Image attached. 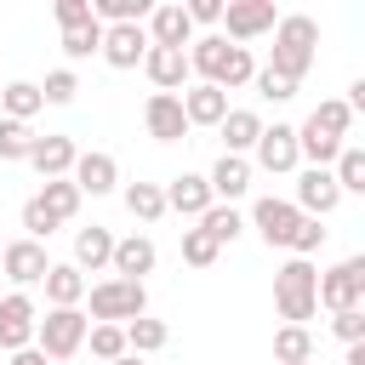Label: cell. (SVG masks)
<instances>
[{"label": "cell", "mask_w": 365, "mask_h": 365, "mask_svg": "<svg viewBox=\"0 0 365 365\" xmlns=\"http://www.w3.org/2000/svg\"><path fill=\"white\" fill-rule=\"evenodd\" d=\"M314 46H319V23L302 17V11H291V17L274 23V57H268V68L285 74L291 86H302V74L314 68Z\"/></svg>", "instance_id": "obj_1"}, {"label": "cell", "mask_w": 365, "mask_h": 365, "mask_svg": "<svg viewBox=\"0 0 365 365\" xmlns=\"http://www.w3.org/2000/svg\"><path fill=\"white\" fill-rule=\"evenodd\" d=\"M314 285H319V268L308 262V257H291V262H279L274 268V308H279V319L285 325H302V319H314Z\"/></svg>", "instance_id": "obj_2"}, {"label": "cell", "mask_w": 365, "mask_h": 365, "mask_svg": "<svg viewBox=\"0 0 365 365\" xmlns=\"http://www.w3.org/2000/svg\"><path fill=\"white\" fill-rule=\"evenodd\" d=\"M86 302H91L86 319H97V325H131L137 314H148V285L143 279H97V285H86Z\"/></svg>", "instance_id": "obj_3"}, {"label": "cell", "mask_w": 365, "mask_h": 365, "mask_svg": "<svg viewBox=\"0 0 365 365\" xmlns=\"http://www.w3.org/2000/svg\"><path fill=\"white\" fill-rule=\"evenodd\" d=\"M86 331H91V319L80 308H46V319H34V348L46 359H74L86 348Z\"/></svg>", "instance_id": "obj_4"}, {"label": "cell", "mask_w": 365, "mask_h": 365, "mask_svg": "<svg viewBox=\"0 0 365 365\" xmlns=\"http://www.w3.org/2000/svg\"><path fill=\"white\" fill-rule=\"evenodd\" d=\"M314 302H325L331 314L365 308V257H342L336 268H325L319 285H314Z\"/></svg>", "instance_id": "obj_5"}, {"label": "cell", "mask_w": 365, "mask_h": 365, "mask_svg": "<svg viewBox=\"0 0 365 365\" xmlns=\"http://www.w3.org/2000/svg\"><path fill=\"white\" fill-rule=\"evenodd\" d=\"M274 23H279V11H274V0H228L222 6V40L228 46H245V40H257V34H274Z\"/></svg>", "instance_id": "obj_6"}, {"label": "cell", "mask_w": 365, "mask_h": 365, "mask_svg": "<svg viewBox=\"0 0 365 365\" xmlns=\"http://www.w3.org/2000/svg\"><path fill=\"white\" fill-rule=\"evenodd\" d=\"M46 268H51V257H46V245H40V240H6V251H0V274H6L17 291L40 285V279H46Z\"/></svg>", "instance_id": "obj_7"}, {"label": "cell", "mask_w": 365, "mask_h": 365, "mask_svg": "<svg viewBox=\"0 0 365 365\" xmlns=\"http://www.w3.org/2000/svg\"><path fill=\"white\" fill-rule=\"evenodd\" d=\"M34 319H40V308H34V297H29V291L0 297V348H6V354L34 348Z\"/></svg>", "instance_id": "obj_8"}, {"label": "cell", "mask_w": 365, "mask_h": 365, "mask_svg": "<svg viewBox=\"0 0 365 365\" xmlns=\"http://www.w3.org/2000/svg\"><path fill=\"white\" fill-rule=\"evenodd\" d=\"M297 222H302V211H297L291 200H279V194H262V200L251 205V228L262 234V245H291Z\"/></svg>", "instance_id": "obj_9"}, {"label": "cell", "mask_w": 365, "mask_h": 365, "mask_svg": "<svg viewBox=\"0 0 365 365\" xmlns=\"http://www.w3.org/2000/svg\"><path fill=\"white\" fill-rule=\"evenodd\" d=\"M291 205H297L302 217H319V222H325V217L342 205V188H336V177H331V171L308 165V171L297 177V200H291Z\"/></svg>", "instance_id": "obj_10"}, {"label": "cell", "mask_w": 365, "mask_h": 365, "mask_svg": "<svg viewBox=\"0 0 365 365\" xmlns=\"http://www.w3.org/2000/svg\"><path fill=\"white\" fill-rule=\"evenodd\" d=\"M143 34H148V46H165V51L194 46V23H188V11H182L177 0L154 6V11H148V23H143Z\"/></svg>", "instance_id": "obj_11"}, {"label": "cell", "mask_w": 365, "mask_h": 365, "mask_svg": "<svg viewBox=\"0 0 365 365\" xmlns=\"http://www.w3.org/2000/svg\"><path fill=\"white\" fill-rule=\"evenodd\" d=\"M108 68H143V57H148V34H143V23H114V29H103V51H97Z\"/></svg>", "instance_id": "obj_12"}, {"label": "cell", "mask_w": 365, "mask_h": 365, "mask_svg": "<svg viewBox=\"0 0 365 365\" xmlns=\"http://www.w3.org/2000/svg\"><path fill=\"white\" fill-rule=\"evenodd\" d=\"M68 182L80 188V194H114L120 188V165H114V154H103V148H86L80 160H74V171H68Z\"/></svg>", "instance_id": "obj_13"}, {"label": "cell", "mask_w": 365, "mask_h": 365, "mask_svg": "<svg viewBox=\"0 0 365 365\" xmlns=\"http://www.w3.org/2000/svg\"><path fill=\"white\" fill-rule=\"evenodd\" d=\"M160 194H165V211H177V217H194V222H200V217L217 205V200H211V182H205L200 171H182V177H171Z\"/></svg>", "instance_id": "obj_14"}, {"label": "cell", "mask_w": 365, "mask_h": 365, "mask_svg": "<svg viewBox=\"0 0 365 365\" xmlns=\"http://www.w3.org/2000/svg\"><path fill=\"white\" fill-rule=\"evenodd\" d=\"M143 125H148V137H154V143H182V137H188L182 103H177L171 91H154V97L143 103Z\"/></svg>", "instance_id": "obj_15"}, {"label": "cell", "mask_w": 365, "mask_h": 365, "mask_svg": "<svg viewBox=\"0 0 365 365\" xmlns=\"http://www.w3.org/2000/svg\"><path fill=\"white\" fill-rule=\"evenodd\" d=\"M251 154H257V165L274 171V177L297 171V125H262V137H257Z\"/></svg>", "instance_id": "obj_16"}, {"label": "cell", "mask_w": 365, "mask_h": 365, "mask_svg": "<svg viewBox=\"0 0 365 365\" xmlns=\"http://www.w3.org/2000/svg\"><path fill=\"white\" fill-rule=\"evenodd\" d=\"M74 160H80V148H74V137H57V131H46V137H34V148H29V165L46 177V182H57V177H68L74 171Z\"/></svg>", "instance_id": "obj_17"}, {"label": "cell", "mask_w": 365, "mask_h": 365, "mask_svg": "<svg viewBox=\"0 0 365 365\" xmlns=\"http://www.w3.org/2000/svg\"><path fill=\"white\" fill-rule=\"evenodd\" d=\"M177 103H182V120L188 125H222V114H228V91H217V86H182L177 91Z\"/></svg>", "instance_id": "obj_18"}, {"label": "cell", "mask_w": 365, "mask_h": 365, "mask_svg": "<svg viewBox=\"0 0 365 365\" xmlns=\"http://www.w3.org/2000/svg\"><path fill=\"white\" fill-rule=\"evenodd\" d=\"M154 240L148 234H125V240H114V257H108V268H114V279H143V274H154Z\"/></svg>", "instance_id": "obj_19"}, {"label": "cell", "mask_w": 365, "mask_h": 365, "mask_svg": "<svg viewBox=\"0 0 365 365\" xmlns=\"http://www.w3.org/2000/svg\"><path fill=\"white\" fill-rule=\"evenodd\" d=\"M143 74L154 80V91H182L188 86V57L182 51H165V46H148V57H143Z\"/></svg>", "instance_id": "obj_20"}, {"label": "cell", "mask_w": 365, "mask_h": 365, "mask_svg": "<svg viewBox=\"0 0 365 365\" xmlns=\"http://www.w3.org/2000/svg\"><path fill=\"white\" fill-rule=\"evenodd\" d=\"M205 182H211V200H217V205H234V200L251 188V160L222 154V160L211 165V177H205Z\"/></svg>", "instance_id": "obj_21"}, {"label": "cell", "mask_w": 365, "mask_h": 365, "mask_svg": "<svg viewBox=\"0 0 365 365\" xmlns=\"http://www.w3.org/2000/svg\"><path fill=\"white\" fill-rule=\"evenodd\" d=\"M217 131H222V154H240V160H245V154L257 148V137H262V114H251V108H228Z\"/></svg>", "instance_id": "obj_22"}, {"label": "cell", "mask_w": 365, "mask_h": 365, "mask_svg": "<svg viewBox=\"0 0 365 365\" xmlns=\"http://www.w3.org/2000/svg\"><path fill=\"white\" fill-rule=\"evenodd\" d=\"M40 285H46V302H51V308H80V302H86V274H80L74 262H51Z\"/></svg>", "instance_id": "obj_23"}, {"label": "cell", "mask_w": 365, "mask_h": 365, "mask_svg": "<svg viewBox=\"0 0 365 365\" xmlns=\"http://www.w3.org/2000/svg\"><path fill=\"white\" fill-rule=\"evenodd\" d=\"M108 257H114V234H108L103 222H91V228H80V234H74V268H80V274L108 268Z\"/></svg>", "instance_id": "obj_24"}, {"label": "cell", "mask_w": 365, "mask_h": 365, "mask_svg": "<svg viewBox=\"0 0 365 365\" xmlns=\"http://www.w3.org/2000/svg\"><path fill=\"white\" fill-rule=\"evenodd\" d=\"M40 108H46V103H40V86H34V80H6V86H0V120H23V125H29Z\"/></svg>", "instance_id": "obj_25"}, {"label": "cell", "mask_w": 365, "mask_h": 365, "mask_svg": "<svg viewBox=\"0 0 365 365\" xmlns=\"http://www.w3.org/2000/svg\"><path fill=\"white\" fill-rule=\"evenodd\" d=\"M182 57H188V74H200V80L211 86L217 68H222V57H228V40H222V34H194V46H188Z\"/></svg>", "instance_id": "obj_26"}, {"label": "cell", "mask_w": 365, "mask_h": 365, "mask_svg": "<svg viewBox=\"0 0 365 365\" xmlns=\"http://www.w3.org/2000/svg\"><path fill=\"white\" fill-rule=\"evenodd\" d=\"M120 200H125V211H131L137 222H160V217H165V194H160V182H125Z\"/></svg>", "instance_id": "obj_27"}, {"label": "cell", "mask_w": 365, "mask_h": 365, "mask_svg": "<svg viewBox=\"0 0 365 365\" xmlns=\"http://www.w3.org/2000/svg\"><path fill=\"white\" fill-rule=\"evenodd\" d=\"M165 342H171L165 319H148V314H137V319L125 325V354H137V359H143V354H160Z\"/></svg>", "instance_id": "obj_28"}, {"label": "cell", "mask_w": 365, "mask_h": 365, "mask_svg": "<svg viewBox=\"0 0 365 365\" xmlns=\"http://www.w3.org/2000/svg\"><path fill=\"white\" fill-rule=\"evenodd\" d=\"M331 177L342 194H365V148L359 143H342V154L331 160Z\"/></svg>", "instance_id": "obj_29"}, {"label": "cell", "mask_w": 365, "mask_h": 365, "mask_svg": "<svg viewBox=\"0 0 365 365\" xmlns=\"http://www.w3.org/2000/svg\"><path fill=\"white\" fill-rule=\"evenodd\" d=\"M34 200H40V205H46V217H57V228H63V222H68V217L80 211V200H86V194H80V188H74L68 177H57V182H46V188H40Z\"/></svg>", "instance_id": "obj_30"}, {"label": "cell", "mask_w": 365, "mask_h": 365, "mask_svg": "<svg viewBox=\"0 0 365 365\" xmlns=\"http://www.w3.org/2000/svg\"><path fill=\"white\" fill-rule=\"evenodd\" d=\"M274 359H279V365H308V359H314L308 325H279V331H274Z\"/></svg>", "instance_id": "obj_31"}, {"label": "cell", "mask_w": 365, "mask_h": 365, "mask_svg": "<svg viewBox=\"0 0 365 365\" xmlns=\"http://www.w3.org/2000/svg\"><path fill=\"white\" fill-rule=\"evenodd\" d=\"M251 74H257V57L245 51V46H228V57H222V68H217V91H240V86H251Z\"/></svg>", "instance_id": "obj_32"}, {"label": "cell", "mask_w": 365, "mask_h": 365, "mask_svg": "<svg viewBox=\"0 0 365 365\" xmlns=\"http://www.w3.org/2000/svg\"><path fill=\"white\" fill-rule=\"evenodd\" d=\"M194 228H205V234H211L217 245H234V240L245 234V217H240L234 205H211V211H205V217H200Z\"/></svg>", "instance_id": "obj_33"}, {"label": "cell", "mask_w": 365, "mask_h": 365, "mask_svg": "<svg viewBox=\"0 0 365 365\" xmlns=\"http://www.w3.org/2000/svg\"><path fill=\"white\" fill-rule=\"evenodd\" d=\"M308 125H319L325 137H342V143H348V131H354V114H348V103H342V97H325V103L308 114Z\"/></svg>", "instance_id": "obj_34"}, {"label": "cell", "mask_w": 365, "mask_h": 365, "mask_svg": "<svg viewBox=\"0 0 365 365\" xmlns=\"http://www.w3.org/2000/svg\"><path fill=\"white\" fill-rule=\"evenodd\" d=\"M97 51H103V23H97V17H91L86 29H68V34H63V57H68V63H86V57H97Z\"/></svg>", "instance_id": "obj_35"}, {"label": "cell", "mask_w": 365, "mask_h": 365, "mask_svg": "<svg viewBox=\"0 0 365 365\" xmlns=\"http://www.w3.org/2000/svg\"><path fill=\"white\" fill-rule=\"evenodd\" d=\"M217 251H222V245H217L205 228H182V262H188V268H211Z\"/></svg>", "instance_id": "obj_36"}, {"label": "cell", "mask_w": 365, "mask_h": 365, "mask_svg": "<svg viewBox=\"0 0 365 365\" xmlns=\"http://www.w3.org/2000/svg\"><path fill=\"white\" fill-rule=\"evenodd\" d=\"M86 342H91V354H97L103 365H114V359L125 354V325H91Z\"/></svg>", "instance_id": "obj_37"}, {"label": "cell", "mask_w": 365, "mask_h": 365, "mask_svg": "<svg viewBox=\"0 0 365 365\" xmlns=\"http://www.w3.org/2000/svg\"><path fill=\"white\" fill-rule=\"evenodd\" d=\"M74 91H80L74 68H51V74H46V86H40V103H51V108H68V103H74Z\"/></svg>", "instance_id": "obj_38"}, {"label": "cell", "mask_w": 365, "mask_h": 365, "mask_svg": "<svg viewBox=\"0 0 365 365\" xmlns=\"http://www.w3.org/2000/svg\"><path fill=\"white\" fill-rule=\"evenodd\" d=\"M34 148V131L23 120H0V160H29Z\"/></svg>", "instance_id": "obj_39"}, {"label": "cell", "mask_w": 365, "mask_h": 365, "mask_svg": "<svg viewBox=\"0 0 365 365\" xmlns=\"http://www.w3.org/2000/svg\"><path fill=\"white\" fill-rule=\"evenodd\" d=\"M251 86H257V97H268V103H291V97H297V86H291L285 74H274L268 63H262V68L251 74Z\"/></svg>", "instance_id": "obj_40"}, {"label": "cell", "mask_w": 365, "mask_h": 365, "mask_svg": "<svg viewBox=\"0 0 365 365\" xmlns=\"http://www.w3.org/2000/svg\"><path fill=\"white\" fill-rule=\"evenodd\" d=\"M319 245H325V228H319V217H302V222H297V234H291V245H285V251H291V257H314V251H319Z\"/></svg>", "instance_id": "obj_41"}, {"label": "cell", "mask_w": 365, "mask_h": 365, "mask_svg": "<svg viewBox=\"0 0 365 365\" xmlns=\"http://www.w3.org/2000/svg\"><path fill=\"white\" fill-rule=\"evenodd\" d=\"M23 228H29L23 240H51V234H57V217H46V205L29 200V205H23Z\"/></svg>", "instance_id": "obj_42"}, {"label": "cell", "mask_w": 365, "mask_h": 365, "mask_svg": "<svg viewBox=\"0 0 365 365\" xmlns=\"http://www.w3.org/2000/svg\"><path fill=\"white\" fill-rule=\"evenodd\" d=\"M331 331H336L342 342H365V308H342V314H331Z\"/></svg>", "instance_id": "obj_43"}, {"label": "cell", "mask_w": 365, "mask_h": 365, "mask_svg": "<svg viewBox=\"0 0 365 365\" xmlns=\"http://www.w3.org/2000/svg\"><path fill=\"white\" fill-rule=\"evenodd\" d=\"M91 23V0H57V29H86Z\"/></svg>", "instance_id": "obj_44"}, {"label": "cell", "mask_w": 365, "mask_h": 365, "mask_svg": "<svg viewBox=\"0 0 365 365\" xmlns=\"http://www.w3.org/2000/svg\"><path fill=\"white\" fill-rule=\"evenodd\" d=\"M182 11H188L194 29H200V23H222V0H188Z\"/></svg>", "instance_id": "obj_45"}, {"label": "cell", "mask_w": 365, "mask_h": 365, "mask_svg": "<svg viewBox=\"0 0 365 365\" xmlns=\"http://www.w3.org/2000/svg\"><path fill=\"white\" fill-rule=\"evenodd\" d=\"M6 365H46V354H40V348H17Z\"/></svg>", "instance_id": "obj_46"}, {"label": "cell", "mask_w": 365, "mask_h": 365, "mask_svg": "<svg viewBox=\"0 0 365 365\" xmlns=\"http://www.w3.org/2000/svg\"><path fill=\"white\" fill-rule=\"evenodd\" d=\"M348 365H365V342H348Z\"/></svg>", "instance_id": "obj_47"}, {"label": "cell", "mask_w": 365, "mask_h": 365, "mask_svg": "<svg viewBox=\"0 0 365 365\" xmlns=\"http://www.w3.org/2000/svg\"><path fill=\"white\" fill-rule=\"evenodd\" d=\"M114 365H143V359H137V354H120V359H114Z\"/></svg>", "instance_id": "obj_48"}, {"label": "cell", "mask_w": 365, "mask_h": 365, "mask_svg": "<svg viewBox=\"0 0 365 365\" xmlns=\"http://www.w3.org/2000/svg\"><path fill=\"white\" fill-rule=\"evenodd\" d=\"M0 251H6V240H0Z\"/></svg>", "instance_id": "obj_49"}, {"label": "cell", "mask_w": 365, "mask_h": 365, "mask_svg": "<svg viewBox=\"0 0 365 365\" xmlns=\"http://www.w3.org/2000/svg\"><path fill=\"white\" fill-rule=\"evenodd\" d=\"M308 365H314V359H308Z\"/></svg>", "instance_id": "obj_50"}]
</instances>
